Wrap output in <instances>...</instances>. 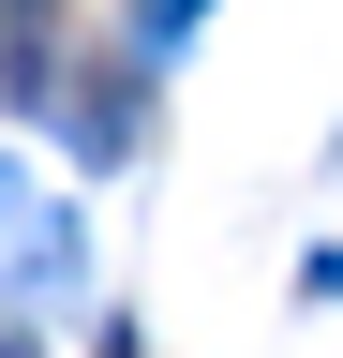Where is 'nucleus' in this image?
<instances>
[{
	"label": "nucleus",
	"instance_id": "f257e3e1",
	"mask_svg": "<svg viewBox=\"0 0 343 358\" xmlns=\"http://www.w3.org/2000/svg\"><path fill=\"white\" fill-rule=\"evenodd\" d=\"M75 268H90V239H75V209L15 194V164H0V284H30V299H75Z\"/></svg>",
	"mask_w": 343,
	"mask_h": 358
},
{
	"label": "nucleus",
	"instance_id": "20e7f679",
	"mask_svg": "<svg viewBox=\"0 0 343 358\" xmlns=\"http://www.w3.org/2000/svg\"><path fill=\"white\" fill-rule=\"evenodd\" d=\"M15 15H45V0H15Z\"/></svg>",
	"mask_w": 343,
	"mask_h": 358
},
{
	"label": "nucleus",
	"instance_id": "7ed1b4c3",
	"mask_svg": "<svg viewBox=\"0 0 343 358\" xmlns=\"http://www.w3.org/2000/svg\"><path fill=\"white\" fill-rule=\"evenodd\" d=\"M314 299H343V254H314Z\"/></svg>",
	"mask_w": 343,
	"mask_h": 358
},
{
	"label": "nucleus",
	"instance_id": "f03ea898",
	"mask_svg": "<svg viewBox=\"0 0 343 358\" xmlns=\"http://www.w3.org/2000/svg\"><path fill=\"white\" fill-rule=\"evenodd\" d=\"M60 134H75L90 164H119V150H135V90H119V75H75V90H60Z\"/></svg>",
	"mask_w": 343,
	"mask_h": 358
},
{
	"label": "nucleus",
	"instance_id": "39448f33",
	"mask_svg": "<svg viewBox=\"0 0 343 358\" xmlns=\"http://www.w3.org/2000/svg\"><path fill=\"white\" fill-rule=\"evenodd\" d=\"M119 358H135V343H119Z\"/></svg>",
	"mask_w": 343,
	"mask_h": 358
}]
</instances>
